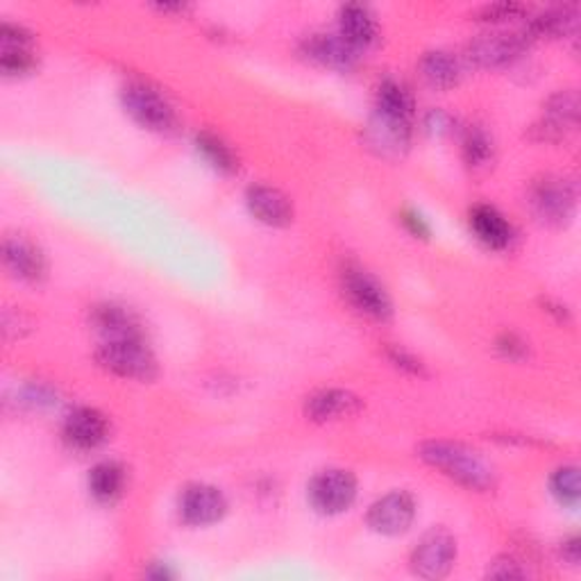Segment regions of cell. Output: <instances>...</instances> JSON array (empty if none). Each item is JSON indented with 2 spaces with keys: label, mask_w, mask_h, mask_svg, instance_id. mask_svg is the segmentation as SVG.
I'll return each mask as SVG.
<instances>
[{
  "label": "cell",
  "mask_w": 581,
  "mask_h": 581,
  "mask_svg": "<svg viewBox=\"0 0 581 581\" xmlns=\"http://www.w3.org/2000/svg\"><path fill=\"white\" fill-rule=\"evenodd\" d=\"M421 457L470 491H489L493 487V470L480 455L468 450L461 443L429 440L421 448Z\"/></svg>",
  "instance_id": "cell-1"
},
{
  "label": "cell",
  "mask_w": 581,
  "mask_h": 581,
  "mask_svg": "<svg viewBox=\"0 0 581 581\" xmlns=\"http://www.w3.org/2000/svg\"><path fill=\"white\" fill-rule=\"evenodd\" d=\"M96 359L102 368L123 380L153 382L157 378V359L144 338L100 340Z\"/></svg>",
  "instance_id": "cell-2"
},
{
  "label": "cell",
  "mask_w": 581,
  "mask_h": 581,
  "mask_svg": "<svg viewBox=\"0 0 581 581\" xmlns=\"http://www.w3.org/2000/svg\"><path fill=\"white\" fill-rule=\"evenodd\" d=\"M340 289L361 316L382 323L393 316V302L387 289L361 266L348 264L340 270Z\"/></svg>",
  "instance_id": "cell-3"
},
{
  "label": "cell",
  "mask_w": 581,
  "mask_h": 581,
  "mask_svg": "<svg viewBox=\"0 0 581 581\" xmlns=\"http://www.w3.org/2000/svg\"><path fill=\"white\" fill-rule=\"evenodd\" d=\"M121 98L125 112L146 130L170 132L178 123L176 110L168 98L148 82H127L121 91Z\"/></svg>",
  "instance_id": "cell-4"
},
{
  "label": "cell",
  "mask_w": 581,
  "mask_h": 581,
  "mask_svg": "<svg viewBox=\"0 0 581 581\" xmlns=\"http://www.w3.org/2000/svg\"><path fill=\"white\" fill-rule=\"evenodd\" d=\"M310 504L323 516H338L357 500V480L350 470L327 468L321 470L306 489Z\"/></svg>",
  "instance_id": "cell-5"
},
{
  "label": "cell",
  "mask_w": 581,
  "mask_h": 581,
  "mask_svg": "<svg viewBox=\"0 0 581 581\" xmlns=\"http://www.w3.org/2000/svg\"><path fill=\"white\" fill-rule=\"evenodd\" d=\"M529 208L540 223L566 225L574 212V191L563 178L543 176L529 189Z\"/></svg>",
  "instance_id": "cell-6"
},
{
  "label": "cell",
  "mask_w": 581,
  "mask_h": 581,
  "mask_svg": "<svg viewBox=\"0 0 581 581\" xmlns=\"http://www.w3.org/2000/svg\"><path fill=\"white\" fill-rule=\"evenodd\" d=\"M527 46L523 32H489L468 44L466 57L480 68H500L518 59Z\"/></svg>",
  "instance_id": "cell-7"
},
{
  "label": "cell",
  "mask_w": 581,
  "mask_h": 581,
  "mask_svg": "<svg viewBox=\"0 0 581 581\" xmlns=\"http://www.w3.org/2000/svg\"><path fill=\"white\" fill-rule=\"evenodd\" d=\"M457 559V543L446 529L427 532L412 555V568L423 579H443Z\"/></svg>",
  "instance_id": "cell-8"
},
{
  "label": "cell",
  "mask_w": 581,
  "mask_h": 581,
  "mask_svg": "<svg viewBox=\"0 0 581 581\" xmlns=\"http://www.w3.org/2000/svg\"><path fill=\"white\" fill-rule=\"evenodd\" d=\"M416 518V502L404 491H393L368 509V525L384 536H400Z\"/></svg>",
  "instance_id": "cell-9"
},
{
  "label": "cell",
  "mask_w": 581,
  "mask_h": 581,
  "mask_svg": "<svg viewBox=\"0 0 581 581\" xmlns=\"http://www.w3.org/2000/svg\"><path fill=\"white\" fill-rule=\"evenodd\" d=\"M62 436L71 448L89 452V450L100 448L102 443L108 440L110 423L98 412V409L78 406L64 418Z\"/></svg>",
  "instance_id": "cell-10"
},
{
  "label": "cell",
  "mask_w": 581,
  "mask_h": 581,
  "mask_svg": "<svg viewBox=\"0 0 581 581\" xmlns=\"http://www.w3.org/2000/svg\"><path fill=\"white\" fill-rule=\"evenodd\" d=\"M227 511L225 495L210 484H191L180 495V516L191 527L219 523Z\"/></svg>",
  "instance_id": "cell-11"
},
{
  "label": "cell",
  "mask_w": 581,
  "mask_h": 581,
  "mask_svg": "<svg viewBox=\"0 0 581 581\" xmlns=\"http://www.w3.org/2000/svg\"><path fill=\"white\" fill-rule=\"evenodd\" d=\"M366 142L382 157H402L409 148V142H412V121L372 112L370 123L366 127Z\"/></svg>",
  "instance_id": "cell-12"
},
{
  "label": "cell",
  "mask_w": 581,
  "mask_h": 581,
  "mask_svg": "<svg viewBox=\"0 0 581 581\" xmlns=\"http://www.w3.org/2000/svg\"><path fill=\"white\" fill-rule=\"evenodd\" d=\"M37 57L32 48V34L16 23H3L0 27V68L10 78L30 74Z\"/></svg>",
  "instance_id": "cell-13"
},
{
  "label": "cell",
  "mask_w": 581,
  "mask_h": 581,
  "mask_svg": "<svg viewBox=\"0 0 581 581\" xmlns=\"http://www.w3.org/2000/svg\"><path fill=\"white\" fill-rule=\"evenodd\" d=\"M3 259L14 278L37 284L46 278L48 264L44 253L25 236H8L3 244Z\"/></svg>",
  "instance_id": "cell-14"
},
{
  "label": "cell",
  "mask_w": 581,
  "mask_h": 581,
  "mask_svg": "<svg viewBox=\"0 0 581 581\" xmlns=\"http://www.w3.org/2000/svg\"><path fill=\"white\" fill-rule=\"evenodd\" d=\"M246 202L250 214L270 227H287L293 221L291 200L276 187L253 185L246 191Z\"/></svg>",
  "instance_id": "cell-15"
},
{
  "label": "cell",
  "mask_w": 581,
  "mask_h": 581,
  "mask_svg": "<svg viewBox=\"0 0 581 581\" xmlns=\"http://www.w3.org/2000/svg\"><path fill=\"white\" fill-rule=\"evenodd\" d=\"M361 398L346 389H323L306 400V418L314 423H334L344 421L361 412Z\"/></svg>",
  "instance_id": "cell-16"
},
{
  "label": "cell",
  "mask_w": 581,
  "mask_h": 581,
  "mask_svg": "<svg viewBox=\"0 0 581 581\" xmlns=\"http://www.w3.org/2000/svg\"><path fill=\"white\" fill-rule=\"evenodd\" d=\"M579 123V96L574 91H559L548 98L543 110V121L536 132L540 139L557 142L566 130H572Z\"/></svg>",
  "instance_id": "cell-17"
},
{
  "label": "cell",
  "mask_w": 581,
  "mask_h": 581,
  "mask_svg": "<svg viewBox=\"0 0 581 581\" xmlns=\"http://www.w3.org/2000/svg\"><path fill=\"white\" fill-rule=\"evenodd\" d=\"M338 34L361 55L378 42V21L366 5L350 3L338 10Z\"/></svg>",
  "instance_id": "cell-18"
},
{
  "label": "cell",
  "mask_w": 581,
  "mask_h": 581,
  "mask_svg": "<svg viewBox=\"0 0 581 581\" xmlns=\"http://www.w3.org/2000/svg\"><path fill=\"white\" fill-rule=\"evenodd\" d=\"M91 327L100 334L102 340L119 338H144L142 325L136 316L121 304L105 302L91 310Z\"/></svg>",
  "instance_id": "cell-19"
},
{
  "label": "cell",
  "mask_w": 581,
  "mask_h": 581,
  "mask_svg": "<svg viewBox=\"0 0 581 581\" xmlns=\"http://www.w3.org/2000/svg\"><path fill=\"white\" fill-rule=\"evenodd\" d=\"M470 227L474 236L493 250H504L514 242V227L493 204H477V208H472Z\"/></svg>",
  "instance_id": "cell-20"
},
{
  "label": "cell",
  "mask_w": 581,
  "mask_h": 581,
  "mask_svg": "<svg viewBox=\"0 0 581 581\" xmlns=\"http://www.w3.org/2000/svg\"><path fill=\"white\" fill-rule=\"evenodd\" d=\"M304 55L323 64V66H329V68H340V71H348V68L357 62L359 53L348 46L344 42V37H340V34H312L310 40L304 42Z\"/></svg>",
  "instance_id": "cell-21"
},
{
  "label": "cell",
  "mask_w": 581,
  "mask_h": 581,
  "mask_svg": "<svg viewBox=\"0 0 581 581\" xmlns=\"http://www.w3.org/2000/svg\"><path fill=\"white\" fill-rule=\"evenodd\" d=\"M574 30H577V8H555L532 16L525 30L521 32L532 44L534 40H543V37H568V34H572Z\"/></svg>",
  "instance_id": "cell-22"
},
{
  "label": "cell",
  "mask_w": 581,
  "mask_h": 581,
  "mask_svg": "<svg viewBox=\"0 0 581 581\" xmlns=\"http://www.w3.org/2000/svg\"><path fill=\"white\" fill-rule=\"evenodd\" d=\"M89 491L102 504L116 502L125 491V468L116 461L96 463L89 472Z\"/></svg>",
  "instance_id": "cell-23"
},
{
  "label": "cell",
  "mask_w": 581,
  "mask_h": 581,
  "mask_svg": "<svg viewBox=\"0 0 581 581\" xmlns=\"http://www.w3.org/2000/svg\"><path fill=\"white\" fill-rule=\"evenodd\" d=\"M421 71L427 85L434 89H450L459 82L461 68L452 53L448 51H429L421 59Z\"/></svg>",
  "instance_id": "cell-24"
},
{
  "label": "cell",
  "mask_w": 581,
  "mask_h": 581,
  "mask_svg": "<svg viewBox=\"0 0 581 581\" xmlns=\"http://www.w3.org/2000/svg\"><path fill=\"white\" fill-rule=\"evenodd\" d=\"M375 112H382L387 116H395L402 121L414 123V96L398 80H384L378 87V98H375Z\"/></svg>",
  "instance_id": "cell-25"
},
{
  "label": "cell",
  "mask_w": 581,
  "mask_h": 581,
  "mask_svg": "<svg viewBox=\"0 0 581 581\" xmlns=\"http://www.w3.org/2000/svg\"><path fill=\"white\" fill-rule=\"evenodd\" d=\"M195 148L212 168H216L223 176H232L238 170V157L234 150L212 132H198L195 134Z\"/></svg>",
  "instance_id": "cell-26"
},
{
  "label": "cell",
  "mask_w": 581,
  "mask_h": 581,
  "mask_svg": "<svg viewBox=\"0 0 581 581\" xmlns=\"http://www.w3.org/2000/svg\"><path fill=\"white\" fill-rule=\"evenodd\" d=\"M463 159L472 168H484L493 161V142L482 127H470L466 132Z\"/></svg>",
  "instance_id": "cell-27"
},
{
  "label": "cell",
  "mask_w": 581,
  "mask_h": 581,
  "mask_svg": "<svg viewBox=\"0 0 581 581\" xmlns=\"http://www.w3.org/2000/svg\"><path fill=\"white\" fill-rule=\"evenodd\" d=\"M552 493L566 506H574L579 502V470H577V466H563L552 474Z\"/></svg>",
  "instance_id": "cell-28"
},
{
  "label": "cell",
  "mask_w": 581,
  "mask_h": 581,
  "mask_svg": "<svg viewBox=\"0 0 581 581\" xmlns=\"http://www.w3.org/2000/svg\"><path fill=\"white\" fill-rule=\"evenodd\" d=\"M523 12H525V8L518 5V3H495V5H484V8L480 10V19H482V21H489V23H491V21L498 23V21L518 19Z\"/></svg>",
  "instance_id": "cell-29"
},
{
  "label": "cell",
  "mask_w": 581,
  "mask_h": 581,
  "mask_svg": "<svg viewBox=\"0 0 581 581\" xmlns=\"http://www.w3.org/2000/svg\"><path fill=\"white\" fill-rule=\"evenodd\" d=\"M498 350L502 357H506L511 361H518V359L527 357V344L518 334H502L498 340Z\"/></svg>",
  "instance_id": "cell-30"
},
{
  "label": "cell",
  "mask_w": 581,
  "mask_h": 581,
  "mask_svg": "<svg viewBox=\"0 0 581 581\" xmlns=\"http://www.w3.org/2000/svg\"><path fill=\"white\" fill-rule=\"evenodd\" d=\"M389 359H391L398 368H402V370H406V372H412V375H425V368H423L421 359H416L414 355H409L406 350H402V348H398V346L389 350Z\"/></svg>",
  "instance_id": "cell-31"
},
{
  "label": "cell",
  "mask_w": 581,
  "mask_h": 581,
  "mask_svg": "<svg viewBox=\"0 0 581 581\" xmlns=\"http://www.w3.org/2000/svg\"><path fill=\"white\" fill-rule=\"evenodd\" d=\"M489 574L491 577H498V579H516V577H525L527 572L521 568V563L516 561V559H509V557H504V559H498V561H493V568L489 570Z\"/></svg>",
  "instance_id": "cell-32"
},
{
  "label": "cell",
  "mask_w": 581,
  "mask_h": 581,
  "mask_svg": "<svg viewBox=\"0 0 581 581\" xmlns=\"http://www.w3.org/2000/svg\"><path fill=\"white\" fill-rule=\"evenodd\" d=\"M402 223L416 238H427L429 236V225L425 223V219L418 212H404L402 214Z\"/></svg>",
  "instance_id": "cell-33"
},
{
  "label": "cell",
  "mask_w": 581,
  "mask_h": 581,
  "mask_svg": "<svg viewBox=\"0 0 581 581\" xmlns=\"http://www.w3.org/2000/svg\"><path fill=\"white\" fill-rule=\"evenodd\" d=\"M561 552H563V559H568L572 566H577L579 563V538L572 536L570 540H566Z\"/></svg>",
  "instance_id": "cell-34"
}]
</instances>
